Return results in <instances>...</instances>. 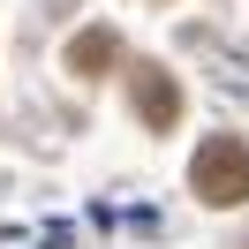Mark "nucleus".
<instances>
[{"label":"nucleus","instance_id":"1","mask_svg":"<svg viewBox=\"0 0 249 249\" xmlns=\"http://www.w3.org/2000/svg\"><path fill=\"white\" fill-rule=\"evenodd\" d=\"M189 189L204 204H249V143L242 136H204L196 143V166H189Z\"/></svg>","mask_w":249,"mask_h":249},{"label":"nucleus","instance_id":"2","mask_svg":"<svg viewBox=\"0 0 249 249\" xmlns=\"http://www.w3.org/2000/svg\"><path fill=\"white\" fill-rule=\"evenodd\" d=\"M136 113H143V128H159V136L181 121V91H174V76L159 61H136Z\"/></svg>","mask_w":249,"mask_h":249},{"label":"nucleus","instance_id":"3","mask_svg":"<svg viewBox=\"0 0 249 249\" xmlns=\"http://www.w3.org/2000/svg\"><path fill=\"white\" fill-rule=\"evenodd\" d=\"M113 61H121V38H113L106 23H91V31L68 46V68H76V76H106Z\"/></svg>","mask_w":249,"mask_h":249}]
</instances>
